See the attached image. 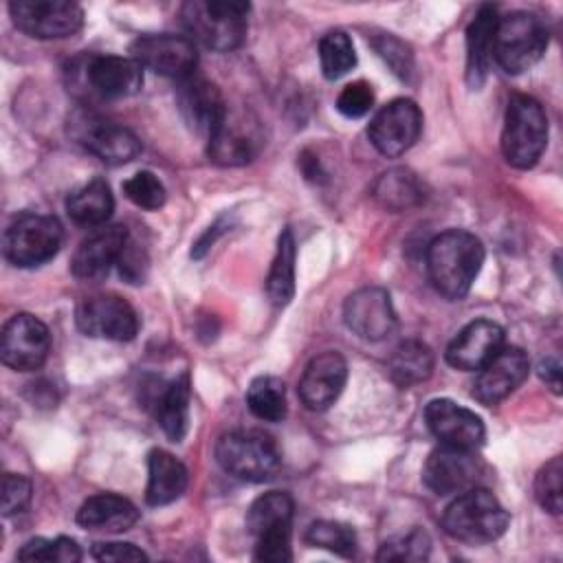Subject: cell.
Returning <instances> with one entry per match:
<instances>
[{"label": "cell", "mask_w": 563, "mask_h": 563, "mask_svg": "<svg viewBox=\"0 0 563 563\" xmlns=\"http://www.w3.org/2000/svg\"><path fill=\"white\" fill-rule=\"evenodd\" d=\"M374 44H376V51L385 57V62L394 68V73L405 77L411 70V55H409L407 46L402 42H398L394 35L387 33Z\"/></svg>", "instance_id": "43"}, {"label": "cell", "mask_w": 563, "mask_h": 563, "mask_svg": "<svg viewBox=\"0 0 563 563\" xmlns=\"http://www.w3.org/2000/svg\"><path fill=\"white\" fill-rule=\"evenodd\" d=\"M504 347V328L490 319H475L449 343L444 358L451 367L475 372Z\"/></svg>", "instance_id": "21"}, {"label": "cell", "mask_w": 563, "mask_h": 563, "mask_svg": "<svg viewBox=\"0 0 563 563\" xmlns=\"http://www.w3.org/2000/svg\"><path fill=\"white\" fill-rule=\"evenodd\" d=\"M528 354L517 345H504L486 365L477 369L473 398L486 407H493L508 398L528 378Z\"/></svg>", "instance_id": "18"}, {"label": "cell", "mask_w": 563, "mask_h": 563, "mask_svg": "<svg viewBox=\"0 0 563 563\" xmlns=\"http://www.w3.org/2000/svg\"><path fill=\"white\" fill-rule=\"evenodd\" d=\"M121 277H125L130 284H141L147 273V251L139 240L128 235V242L121 251V257L117 262Z\"/></svg>", "instance_id": "42"}, {"label": "cell", "mask_w": 563, "mask_h": 563, "mask_svg": "<svg viewBox=\"0 0 563 563\" xmlns=\"http://www.w3.org/2000/svg\"><path fill=\"white\" fill-rule=\"evenodd\" d=\"M123 194L130 202H134L136 207L141 209H161L165 205V187L163 183L158 180L156 174L143 169V172H136L134 176H130L125 183H123Z\"/></svg>", "instance_id": "39"}, {"label": "cell", "mask_w": 563, "mask_h": 563, "mask_svg": "<svg viewBox=\"0 0 563 563\" xmlns=\"http://www.w3.org/2000/svg\"><path fill=\"white\" fill-rule=\"evenodd\" d=\"M482 475V462L475 451L440 444L429 453L422 466V482L435 495H453L473 488Z\"/></svg>", "instance_id": "17"}, {"label": "cell", "mask_w": 563, "mask_h": 563, "mask_svg": "<svg viewBox=\"0 0 563 563\" xmlns=\"http://www.w3.org/2000/svg\"><path fill=\"white\" fill-rule=\"evenodd\" d=\"M424 422L440 444L477 451L486 438L482 418L449 398L429 400L424 407Z\"/></svg>", "instance_id": "19"}, {"label": "cell", "mask_w": 563, "mask_h": 563, "mask_svg": "<svg viewBox=\"0 0 563 563\" xmlns=\"http://www.w3.org/2000/svg\"><path fill=\"white\" fill-rule=\"evenodd\" d=\"M548 48V29L530 11H512L497 20L493 59L508 73L519 75L532 68Z\"/></svg>", "instance_id": "5"}, {"label": "cell", "mask_w": 563, "mask_h": 563, "mask_svg": "<svg viewBox=\"0 0 563 563\" xmlns=\"http://www.w3.org/2000/svg\"><path fill=\"white\" fill-rule=\"evenodd\" d=\"M319 62L325 79H339L356 64L352 40L343 31H330L319 42Z\"/></svg>", "instance_id": "34"}, {"label": "cell", "mask_w": 563, "mask_h": 563, "mask_svg": "<svg viewBox=\"0 0 563 563\" xmlns=\"http://www.w3.org/2000/svg\"><path fill=\"white\" fill-rule=\"evenodd\" d=\"M429 534L420 528H413L407 534L385 541L376 554V561H424L429 556Z\"/></svg>", "instance_id": "38"}, {"label": "cell", "mask_w": 563, "mask_h": 563, "mask_svg": "<svg viewBox=\"0 0 563 563\" xmlns=\"http://www.w3.org/2000/svg\"><path fill=\"white\" fill-rule=\"evenodd\" d=\"M563 462L561 457H552L550 462H545L537 477H534V497L539 501V506L543 510H548L550 515H559L561 506H563Z\"/></svg>", "instance_id": "37"}, {"label": "cell", "mask_w": 563, "mask_h": 563, "mask_svg": "<svg viewBox=\"0 0 563 563\" xmlns=\"http://www.w3.org/2000/svg\"><path fill=\"white\" fill-rule=\"evenodd\" d=\"M264 145L257 117L244 108H227L220 123L209 134L207 154L216 165L240 167L251 163Z\"/></svg>", "instance_id": "10"}, {"label": "cell", "mask_w": 563, "mask_h": 563, "mask_svg": "<svg viewBox=\"0 0 563 563\" xmlns=\"http://www.w3.org/2000/svg\"><path fill=\"white\" fill-rule=\"evenodd\" d=\"M218 464L244 482H264L279 466L277 444L260 431H229L216 444Z\"/></svg>", "instance_id": "8"}, {"label": "cell", "mask_w": 563, "mask_h": 563, "mask_svg": "<svg viewBox=\"0 0 563 563\" xmlns=\"http://www.w3.org/2000/svg\"><path fill=\"white\" fill-rule=\"evenodd\" d=\"M75 323L86 336L132 341L139 332L136 310L119 295L86 297L75 310Z\"/></svg>", "instance_id": "14"}, {"label": "cell", "mask_w": 563, "mask_h": 563, "mask_svg": "<svg viewBox=\"0 0 563 563\" xmlns=\"http://www.w3.org/2000/svg\"><path fill=\"white\" fill-rule=\"evenodd\" d=\"M33 486L24 475L18 473H4L2 477V515H20L31 504Z\"/></svg>", "instance_id": "41"}, {"label": "cell", "mask_w": 563, "mask_h": 563, "mask_svg": "<svg viewBox=\"0 0 563 563\" xmlns=\"http://www.w3.org/2000/svg\"><path fill=\"white\" fill-rule=\"evenodd\" d=\"M295 235L290 229H284L277 238V251L266 277V295L275 306H286L295 295Z\"/></svg>", "instance_id": "32"}, {"label": "cell", "mask_w": 563, "mask_h": 563, "mask_svg": "<svg viewBox=\"0 0 563 563\" xmlns=\"http://www.w3.org/2000/svg\"><path fill=\"white\" fill-rule=\"evenodd\" d=\"M374 200L387 211H405L418 207L424 200V189L416 174L396 167L380 174L372 187Z\"/></svg>", "instance_id": "31"}, {"label": "cell", "mask_w": 563, "mask_h": 563, "mask_svg": "<svg viewBox=\"0 0 563 563\" xmlns=\"http://www.w3.org/2000/svg\"><path fill=\"white\" fill-rule=\"evenodd\" d=\"M387 372L398 387L424 383L433 372V352L427 343L418 339H407L394 347L387 361Z\"/></svg>", "instance_id": "29"}, {"label": "cell", "mask_w": 563, "mask_h": 563, "mask_svg": "<svg viewBox=\"0 0 563 563\" xmlns=\"http://www.w3.org/2000/svg\"><path fill=\"white\" fill-rule=\"evenodd\" d=\"M508 512L486 488H466L444 510V530L464 543L479 545L499 539L508 528Z\"/></svg>", "instance_id": "3"}, {"label": "cell", "mask_w": 563, "mask_h": 563, "mask_svg": "<svg viewBox=\"0 0 563 563\" xmlns=\"http://www.w3.org/2000/svg\"><path fill=\"white\" fill-rule=\"evenodd\" d=\"M176 101H178V110H180L183 119L187 121V125L207 136L220 123V119L224 117V112L229 108L224 103L218 86L211 84L209 79L196 77V75L180 79Z\"/></svg>", "instance_id": "24"}, {"label": "cell", "mask_w": 563, "mask_h": 563, "mask_svg": "<svg viewBox=\"0 0 563 563\" xmlns=\"http://www.w3.org/2000/svg\"><path fill=\"white\" fill-rule=\"evenodd\" d=\"M246 405L251 413L266 422L286 418V387L277 376H257L246 389Z\"/></svg>", "instance_id": "33"}, {"label": "cell", "mask_w": 563, "mask_h": 563, "mask_svg": "<svg viewBox=\"0 0 563 563\" xmlns=\"http://www.w3.org/2000/svg\"><path fill=\"white\" fill-rule=\"evenodd\" d=\"M303 539L308 545L334 552L339 556H354L356 552V532L341 521H314L308 526Z\"/></svg>", "instance_id": "35"}, {"label": "cell", "mask_w": 563, "mask_h": 563, "mask_svg": "<svg viewBox=\"0 0 563 563\" xmlns=\"http://www.w3.org/2000/svg\"><path fill=\"white\" fill-rule=\"evenodd\" d=\"M84 79L101 99H125L141 90L143 66L134 57L95 55L84 66Z\"/></svg>", "instance_id": "22"}, {"label": "cell", "mask_w": 563, "mask_h": 563, "mask_svg": "<svg viewBox=\"0 0 563 563\" xmlns=\"http://www.w3.org/2000/svg\"><path fill=\"white\" fill-rule=\"evenodd\" d=\"M343 321L365 341H383L398 325L391 297L380 286H365L352 292L343 306Z\"/></svg>", "instance_id": "16"}, {"label": "cell", "mask_w": 563, "mask_h": 563, "mask_svg": "<svg viewBox=\"0 0 563 563\" xmlns=\"http://www.w3.org/2000/svg\"><path fill=\"white\" fill-rule=\"evenodd\" d=\"M292 497L284 490H271L260 495L249 512L246 528L255 537V559L284 563L292 559L290 528H292Z\"/></svg>", "instance_id": "6"}, {"label": "cell", "mask_w": 563, "mask_h": 563, "mask_svg": "<svg viewBox=\"0 0 563 563\" xmlns=\"http://www.w3.org/2000/svg\"><path fill=\"white\" fill-rule=\"evenodd\" d=\"M484 255V244L477 235L464 229H449L427 246L429 279L442 297L460 301L479 275Z\"/></svg>", "instance_id": "1"}, {"label": "cell", "mask_w": 563, "mask_h": 563, "mask_svg": "<svg viewBox=\"0 0 563 563\" xmlns=\"http://www.w3.org/2000/svg\"><path fill=\"white\" fill-rule=\"evenodd\" d=\"M539 376L550 385L554 394H561V365L554 358H545L539 363Z\"/></svg>", "instance_id": "45"}, {"label": "cell", "mask_w": 563, "mask_h": 563, "mask_svg": "<svg viewBox=\"0 0 563 563\" xmlns=\"http://www.w3.org/2000/svg\"><path fill=\"white\" fill-rule=\"evenodd\" d=\"M130 51L143 68L172 79H185L194 75L198 64L196 44L189 37L174 33L139 35Z\"/></svg>", "instance_id": "15"}, {"label": "cell", "mask_w": 563, "mask_h": 563, "mask_svg": "<svg viewBox=\"0 0 563 563\" xmlns=\"http://www.w3.org/2000/svg\"><path fill=\"white\" fill-rule=\"evenodd\" d=\"M422 112L411 99H391L369 121L367 136L387 158L402 156L420 136Z\"/></svg>", "instance_id": "13"}, {"label": "cell", "mask_w": 563, "mask_h": 563, "mask_svg": "<svg viewBox=\"0 0 563 563\" xmlns=\"http://www.w3.org/2000/svg\"><path fill=\"white\" fill-rule=\"evenodd\" d=\"M90 554L97 561H147V554L141 548H136L134 543H119V541L95 543L90 548Z\"/></svg>", "instance_id": "44"}, {"label": "cell", "mask_w": 563, "mask_h": 563, "mask_svg": "<svg viewBox=\"0 0 563 563\" xmlns=\"http://www.w3.org/2000/svg\"><path fill=\"white\" fill-rule=\"evenodd\" d=\"M128 229L121 224H112L95 231L86 238L73 255L70 271L77 279L95 282L108 275V271L119 262L121 251L128 242Z\"/></svg>", "instance_id": "23"}, {"label": "cell", "mask_w": 563, "mask_h": 563, "mask_svg": "<svg viewBox=\"0 0 563 563\" xmlns=\"http://www.w3.org/2000/svg\"><path fill=\"white\" fill-rule=\"evenodd\" d=\"M64 231L57 218L44 213H20L2 238L4 257L20 268H33L53 260L62 246Z\"/></svg>", "instance_id": "7"}, {"label": "cell", "mask_w": 563, "mask_h": 563, "mask_svg": "<svg viewBox=\"0 0 563 563\" xmlns=\"http://www.w3.org/2000/svg\"><path fill=\"white\" fill-rule=\"evenodd\" d=\"M139 521V508L114 493H99L88 497L77 510V523L97 532H125Z\"/></svg>", "instance_id": "26"}, {"label": "cell", "mask_w": 563, "mask_h": 563, "mask_svg": "<svg viewBox=\"0 0 563 563\" xmlns=\"http://www.w3.org/2000/svg\"><path fill=\"white\" fill-rule=\"evenodd\" d=\"M347 380V363L339 352L317 354L299 380V398L310 411H325L341 396Z\"/></svg>", "instance_id": "20"}, {"label": "cell", "mask_w": 563, "mask_h": 563, "mask_svg": "<svg viewBox=\"0 0 563 563\" xmlns=\"http://www.w3.org/2000/svg\"><path fill=\"white\" fill-rule=\"evenodd\" d=\"M189 484L187 466L169 451L154 449L147 457L145 501L150 506H167L176 501Z\"/></svg>", "instance_id": "27"}, {"label": "cell", "mask_w": 563, "mask_h": 563, "mask_svg": "<svg viewBox=\"0 0 563 563\" xmlns=\"http://www.w3.org/2000/svg\"><path fill=\"white\" fill-rule=\"evenodd\" d=\"M20 561H55V563H77L81 561V550L79 545L68 539V537H57V539H44L35 537L26 541L20 552Z\"/></svg>", "instance_id": "36"}, {"label": "cell", "mask_w": 563, "mask_h": 563, "mask_svg": "<svg viewBox=\"0 0 563 563\" xmlns=\"http://www.w3.org/2000/svg\"><path fill=\"white\" fill-rule=\"evenodd\" d=\"M51 350V332L35 314H13L0 334V358L15 372L40 369Z\"/></svg>", "instance_id": "12"}, {"label": "cell", "mask_w": 563, "mask_h": 563, "mask_svg": "<svg viewBox=\"0 0 563 563\" xmlns=\"http://www.w3.org/2000/svg\"><path fill=\"white\" fill-rule=\"evenodd\" d=\"M13 24L35 40H62L84 26V9L70 0H13Z\"/></svg>", "instance_id": "11"}, {"label": "cell", "mask_w": 563, "mask_h": 563, "mask_svg": "<svg viewBox=\"0 0 563 563\" xmlns=\"http://www.w3.org/2000/svg\"><path fill=\"white\" fill-rule=\"evenodd\" d=\"M548 145V117L530 95H512L504 117L501 154L508 165L530 169Z\"/></svg>", "instance_id": "4"}, {"label": "cell", "mask_w": 563, "mask_h": 563, "mask_svg": "<svg viewBox=\"0 0 563 563\" xmlns=\"http://www.w3.org/2000/svg\"><path fill=\"white\" fill-rule=\"evenodd\" d=\"M114 209L110 185L103 178H92L66 198L68 218L79 227H101Z\"/></svg>", "instance_id": "28"}, {"label": "cell", "mask_w": 563, "mask_h": 563, "mask_svg": "<svg viewBox=\"0 0 563 563\" xmlns=\"http://www.w3.org/2000/svg\"><path fill=\"white\" fill-rule=\"evenodd\" d=\"M497 20V9L493 4H484L466 29V84L471 90H479L488 77Z\"/></svg>", "instance_id": "25"}, {"label": "cell", "mask_w": 563, "mask_h": 563, "mask_svg": "<svg viewBox=\"0 0 563 563\" xmlns=\"http://www.w3.org/2000/svg\"><path fill=\"white\" fill-rule=\"evenodd\" d=\"M249 11L246 2L191 0L180 7V18L191 42L196 40L211 51L229 53L246 37Z\"/></svg>", "instance_id": "2"}, {"label": "cell", "mask_w": 563, "mask_h": 563, "mask_svg": "<svg viewBox=\"0 0 563 563\" xmlns=\"http://www.w3.org/2000/svg\"><path fill=\"white\" fill-rule=\"evenodd\" d=\"M189 400H191V389H189L187 374H180L178 378H174L156 400V420L163 433L174 442H180L187 433Z\"/></svg>", "instance_id": "30"}, {"label": "cell", "mask_w": 563, "mask_h": 563, "mask_svg": "<svg viewBox=\"0 0 563 563\" xmlns=\"http://www.w3.org/2000/svg\"><path fill=\"white\" fill-rule=\"evenodd\" d=\"M374 106V90L367 81L347 84L336 97V110L347 119L365 117Z\"/></svg>", "instance_id": "40"}, {"label": "cell", "mask_w": 563, "mask_h": 563, "mask_svg": "<svg viewBox=\"0 0 563 563\" xmlns=\"http://www.w3.org/2000/svg\"><path fill=\"white\" fill-rule=\"evenodd\" d=\"M70 136L106 165H125L141 154V141L134 132L88 110L70 117Z\"/></svg>", "instance_id": "9"}]
</instances>
